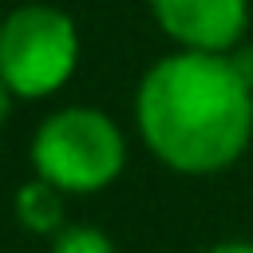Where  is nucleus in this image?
Wrapping results in <instances>:
<instances>
[{
  "mask_svg": "<svg viewBox=\"0 0 253 253\" xmlns=\"http://www.w3.org/2000/svg\"><path fill=\"white\" fill-rule=\"evenodd\" d=\"M146 146L182 174L229 166L253 134V91L225 51H178L158 59L138 87Z\"/></svg>",
  "mask_w": 253,
  "mask_h": 253,
  "instance_id": "1",
  "label": "nucleus"
},
{
  "mask_svg": "<svg viewBox=\"0 0 253 253\" xmlns=\"http://www.w3.org/2000/svg\"><path fill=\"white\" fill-rule=\"evenodd\" d=\"M126 142L119 126L95 107L55 111L32 142L36 174L59 186L63 194H91L119 178Z\"/></svg>",
  "mask_w": 253,
  "mask_h": 253,
  "instance_id": "2",
  "label": "nucleus"
},
{
  "mask_svg": "<svg viewBox=\"0 0 253 253\" xmlns=\"http://www.w3.org/2000/svg\"><path fill=\"white\" fill-rule=\"evenodd\" d=\"M79 63V32L71 16L47 4H24L0 20V75L24 99L59 91Z\"/></svg>",
  "mask_w": 253,
  "mask_h": 253,
  "instance_id": "3",
  "label": "nucleus"
},
{
  "mask_svg": "<svg viewBox=\"0 0 253 253\" xmlns=\"http://www.w3.org/2000/svg\"><path fill=\"white\" fill-rule=\"evenodd\" d=\"M150 12L190 51H229L249 24V0H150Z\"/></svg>",
  "mask_w": 253,
  "mask_h": 253,
  "instance_id": "4",
  "label": "nucleus"
},
{
  "mask_svg": "<svg viewBox=\"0 0 253 253\" xmlns=\"http://www.w3.org/2000/svg\"><path fill=\"white\" fill-rule=\"evenodd\" d=\"M63 190L51 186L47 178H36V182H24L20 194H16V217L24 229L32 233H43V237H55L63 229Z\"/></svg>",
  "mask_w": 253,
  "mask_h": 253,
  "instance_id": "5",
  "label": "nucleus"
},
{
  "mask_svg": "<svg viewBox=\"0 0 253 253\" xmlns=\"http://www.w3.org/2000/svg\"><path fill=\"white\" fill-rule=\"evenodd\" d=\"M51 253H115V245H111V237H107L103 229L71 225V229H59V233H55Z\"/></svg>",
  "mask_w": 253,
  "mask_h": 253,
  "instance_id": "6",
  "label": "nucleus"
},
{
  "mask_svg": "<svg viewBox=\"0 0 253 253\" xmlns=\"http://www.w3.org/2000/svg\"><path fill=\"white\" fill-rule=\"evenodd\" d=\"M225 55H229L233 71L241 75V83L253 91V43H237V51H225Z\"/></svg>",
  "mask_w": 253,
  "mask_h": 253,
  "instance_id": "7",
  "label": "nucleus"
},
{
  "mask_svg": "<svg viewBox=\"0 0 253 253\" xmlns=\"http://www.w3.org/2000/svg\"><path fill=\"white\" fill-rule=\"evenodd\" d=\"M12 95H16V91H12V87L4 83V75H0V123H4L8 111H12Z\"/></svg>",
  "mask_w": 253,
  "mask_h": 253,
  "instance_id": "8",
  "label": "nucleus"
},
{
  "mask_svg": "<svg viewBox=\"0 0 253 253\" xmlns=\"http://www.w3.org/2000/svg\"><path fill=\"white\" fill-rule=\"evenodd\" d=\"M210 253H253V245H249V241H221V245H213Z\"/></svg>",
  "mask_w": 253,
  "mask_h": 253,
  "instance_id": "9",
  "label": "nucleus"
}]
</instances>
